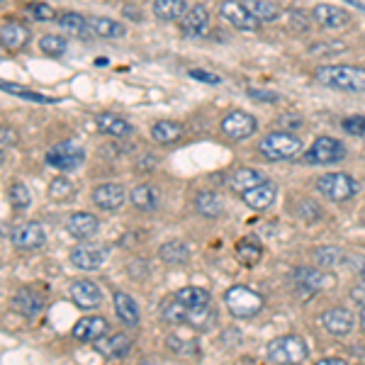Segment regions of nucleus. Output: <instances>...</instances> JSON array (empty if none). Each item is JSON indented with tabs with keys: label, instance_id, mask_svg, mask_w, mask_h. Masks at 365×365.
<instances>
[{
	"label": "nucleus",
	"instance_id": "f257e3e1",
	"mask_svg": "<svg viewBox=\"0 0 365 365\" xmlns=\"http://www.w3.org/2000/svg\"><path fill=\"white\" fill-rule=\"evenodd\" d=\"M317 81L327 88L344 93H365V68L341 63V66H319Z\"/></svg>",
	"mask_w": 365,
	"mask_h": 365
},
{
	"label": "nucleus",
	"instance_id": "f03ea898",
	"mask_svg": "<svg viewBox=\"0 0 365 365\" xmlns=\"http://www.w3.org/2000/svg\"><path fill=\"white\" fill-rule=\"evenodd\" d=\"M268 358L278 365H302L307 361V344L304 339L295 336V334H287V336H278L268 344Z\"/></svg>",
	"mask_w": 365,
	"mask_h": 365
},
{
	"label": "nucleus",
	"instance_id": "7ed1b4c3",
	"mask_svg": "<svg viewBox=\"0 0 365 365\" xmlns=\"http://www.w3.org/2000/svg\"><path fill=\"white\" fill-rule=\"evenodd\" d=\"M225 304L237 319H251V317H256L263 309V297L246 285H234L227 290Z\"/></svg>",
	"mask_w": 365,
	"mask_h": 365
},
{
	"label": "nucleus",
	"instance_id": "20e7f679",
	"mask_svg": "<svg viewBox=\"0 0 365 365\" xmlns=\"http://www.w3.org/2000/svg\"><path fill=\"white\" fill-rule=\"evenodd\" d=\"M263 156L268 161H290L302 151V141L290 132H270L266 139L258 146Z\"/></svg>",
	"mask_w": 365,
	"mask_h": 365
},
{
	"label": "nucleus",
	"instance_id": "39448f33",
	"mask_svg": "<svg viewBox=\"0 0 365 365\" xmlns=\"http://www.w3.org/2000/svg\"><path fill=\"white\" fill-rule=\"evenodd\" d=\"M317 190L327 200H331V202H346V200L358 195L361 185L349 173H324L317 180Z\"/></svg>",
	"mask_w": 365,
	"mask_h": 365
},
{
	"label": "nucleus",
	"instance_id": "423d86ee",
	"mask_svg": "<svg viewBox=\"0 0 365 365\" xmlns=\"http://www.w3.org/2000/svg\"><path fill=\"white\" fill-rule=\"evenodd\" d=\"M346 156V146L334 137H319L314 144L304 151L302 163L304 166H327V163H336Z\"/></svg>",
	"mask_w": 365,
	"mask_h": 365
},
{
	"label": "nucleus",
	"instance_id": "0eeeda50",
	"mask_svg": "<svg viewBox=\"0 0 365 365\" xmlns=\"http://www.w3.org/2000/svg\"><path fill=\"white\" fill-rule=\"evenodd\" d=\"M86 161V151L81 149L76 141H58L46 151V166L56 168V170H76L81 168Z\"/></svg>",
	"mask_w": 365,
	"mask_h": 365
},
{
	"label": "nucleus",
	"instance_id": "6e6552de",
	"mask_svg": "<svg viewBox=\"0 0 365 365\" xmlns=\"http://www.w3.org/2000/svg\"><path fill=\"white\" fill-rule=\"evenodd\" d=\"M222 132L234 141H244L258 132V122L256 117L244 113V110H234L222 120Z\"/></svg>",
	"mask_w": 365,
	"mask_h": 365
},
{
	"label": "nucleus",
	"instance_id": "1a4fd4ad",
	"mask_svg": "<svg viewBox=\"0 0 365 365\" xmlns=\"http://www.w3.org/2000/svg\"><path fill=\"white\" fill-rule=\"evenodd\" d=\"M220 15H222V20L229 22L232 27L241 29V32H256L258 25H261V22L249 13V8H246L244 3H239V0H225V3L220 5Z\"/></svg>",
	"mask_w": 365,
	"mask_h": 365
},
{
	"label": "nucleus",
	"instance_id": "9d476101",
	"mask_svg": "<svg viewBox=\"0 0 365 365\" xmlns=\"http://www.w3.org/2000/svg\"><path fill=\"white\" fill-rule=\"evenodd\" d=\"M13 244L22 251H37L46 244V232L39 222H25V225H17L10 234Z\"/></svg>",
	"mask_w": 365,
	"mask_h": 365
},
{
	"label": "nucleus",
	"instance_id": "9b49d317",
	"mask_svg": "<svg viewBox=\"0 0 365 365\" xmlns=\"http://www.w3.org/2000/svg\"><path fill=\"white\" fill-rule=\"evenodd\" d=\"M68 295L78 309H96L103 302V290L93 280H76L71 285Z\"/></svg>",
	"mask_w": 365,
	"mask_h": 365
},
{
	"label": "nucleus",
	"instance_id": "f8f14e48",
	"mask_svg": "<svg viewBox=\"0 0 365 365\" xmlns=\"http://www.w3.org/2000/svg\"><path fill=\"white\" fill-rule=\"evenodd\" d=\"M125 200H127V192L120 182H103V185H98L96 190H93V202L105 212L120 210L122 205H125Z\"/></svg>",
	"mask_w": 365,
	"mask_h": 365
},
{
	"label": "nucleus",
	"instance_id": "ddd939ff",
	"mask_svg": "<svg viewBox=\"0 0 365 365\" xmlns=\"http://www.w3.org/2000/svg\"><path fill=\"white\" fill-rule=\"evenodd\" d=\"M105 261H108V249L103 246L83 244L71 251V263L78 270H98Z\"/></svg>",
	"mask_w": 365,
	"mask_h": 365
},
{
	"label": "nucleus",
	"instance_id": "4468645a",
	"mask_svg": "<svg viewBox=\"0 0 365 365\" xmlns=\"http://www.w3.org/2000/svg\"><path fill=\"white\" fill-rule=\"evenodd\" d=\"M312 17H314L317 25L327 27V29H341V27H346L351 22V15L346 13L344 8H336V5H331V3L314 5V10H312Z\"/></svg>",
	"mask_w": 365,
	"mask_h": 365
},
{
	"label": "nucleus",
	"instance_id": "2eb2a0df",
	"mask_svg": "<svg viewBox=\"0 0 365 365\" xmlns=\"http://www.w3.org/2000/svg\"><path fill=\"white\" fill-rule=\"evenodd\" d=\"M108 331H110L108 319H103V317H86V319L76 322L71 336L76 341H93V344H96L98 339L108 336Z\"/></svg>",
	"mask_w": 365,
	"mask_h": 365
},
{
	"label": "nucleus",
	"instance_id": "dca6fc26",
	"mask_svg": "<svg viewBox=\"0 0 365 365\" xmlns=\"http://www.w3.org/2000/svg\"><path fill=\"white\" fill-rule=\"evenodd\" d=\"M98 217L88 215V212H73L66 220V232L78 241L93 239L98 234Z\"/></svg>",
	"mask_w": 365,
	"mask_h": 365
},
{
	"label": "nucleus",
	"instance_id": "f3484780",
	"mask_svg": "<svg viewBox=\"0 0 365 365\" xmlns=\"http://www.w3.org/2000/svg\"><path fill=\"white\" fill-rule=\"evenodd\" d=\"M292 280H295L299 292H304V295H314V292L324 290L331 278L324 275L322 270H314V268H297L295 275H292Z\"/></svg>",
	"mask_w": 365,
	"mask_h": 365
},
{
	"label": "nucleus",
	"instance_id": "a211bd4d",
	"mask_svg": "<svg viewBox=\"0 0 365 365\" xmlns=\"http://www.w3.org/2000/svg\"><path fill=\"white\" fill-rule=\"evenodd\" d=\"M207 27H210V13L205 5H192L180 22V29L185 37H202L207 32Z\"/></svg>",
	"mask_w": 365,
	"mask_h": 365
},
{
	"label": "nucleus",
	"instance_id": "6ab92c4d",
	"mask_svg": "<svg viewBox=\"0 0 365 365\" xmlns=\"http://www.w3.org/2000/svg\"><path fill=\"white\" fill-rule=\"evenodd\" d=\"M322 324L329 334H334V336H346V334H351V329H353V314L344 307H334L322 314Z\"/></svg>",
	"mask_w": 365,
	"mask_h": 365
},
{
	"label": "nucleus",
	"instance_id": "aec40b11",
	"mask_svg": "<svg viewBox=\"0 0 365 365\" xmlns=\"http://www.w3.org/2000/svg\"><path fill=\"white\" fill-rule=\"evenodd\" d=\"M129 349H132V341H129L127 334H113L108 339H98L96 341V351L100 356L110 358V361H117V358H125Z\"/></svg>",
	"mask_w": 365,
	"mask_h": 365
},
{
	"label": "nucleus",
	"instance_id": "412c9836",
	"mask_svg": "<svg viewBox=\"0 0 365 365\" xmlns=\"http://www.w3.org/2000/svg\"><path fill=\"white\" fill-rule=\"evenodd\" d=\"M241 197H244V202L249 205L251 210H268L270 205L275 202V197H278V185L270 180H263L261 185L244 192Z\"/></svg>",
	"mask_w": 365,
	"mask_h": 365
},
{
	"label": "nucleus",
	"instance_id": "4be33fe9",
	"mask_svg": "<svg viewBox=\"0 0 365 365\" xmlns=\"http://www.w3.org/2000/svg\"><path fill=\"white\" fill-rule=\"evenodd\" d=\"M13 309L20 312V314L27 317V319H34V317L44 309V297L39 295V292L29 290V287H22V290L13 297Z\"/></svg>",
	"mask_w": 365,
	"mask_h": 365
},
{
	"label": "nucleus",
	"instance_id": "5701e85b",
	"mask_svg": "<svg viewBox=\"0 0 365 365\" xmlns=\"http://www.w3.org/2000/svg\"><path fill=\"white\" fill-rule=\"evenodd\" d=\"M263 182V175L258 173V170L253 168H239L232 173V178H229V187H232L234 192H239V195H244V192L253 190V187H258Z\"/></svg>",
	"mask_w": 365,
	"mask_h": 365
},
{
	"label": "nucleus",
	"instance_id": "b1692460",
	"mask_svg": "<svg viewBox=\"0 0 365 365\" xmlns=\"http://www.w3.org/2000/svg\"><path fill=\"white\" fill-rule=\"evenodd\" d=\"M185 0H154V15L163 22H175L187 15Z\"/></svg>",
	"mask_w": 365,
	"mask_h": 365
},
{
	"label": "nucleus",
	"instance_id": "393cba45",
	"mask_svg": "<svg viewBox=\"0 0 365 365\" xmlns=\"http://www.w3.org/2000/svg\"><path fill=\"white\" fill-rule=\"evenodd\" d=\"M0 39L5 49H20L29 42V29L22 27L20 22H3L0 27Z\"/></svg>",
	"mask_w": 365,
	"mask_h": 365
},
{
	"label": "nucleus",
	"instance_id": "a878e982",
	"mask_svg": "<svg viewBox=\"0 0 365 365\" xmlns=\"http://www.w3.org/2000/svg\"><path fill=\"white\" fill-rule=\"evenodd\" d=\"M195 210L202 217L215 220V217H220L222 212H225V197H222L220 192H215V190H205V192H200V195L195 197Z\"/></svg>",
	"mask_w": 365,
	"mask_h": 365
},
{
	"label": "nucleus",
	"instance_id": "bb28decb",
	"mask_svg": "<svg viewBox=\"0 0 365 365\" xmlns=\"http://www.w3.org/2000/svg\"><path fill=\"white\" fill-rule=\"evenodd\" d=\"M129 200H132V205L141 212H154L158 205H161V195H158V190L154 185H137L132 190V195H129Z\"/></svg>",
	"mask_w": 365,
	"mask_h": 365
},
{
	"label": "nucleus",
	"instance_id": "cd10ccee",
	"mask_svg": "<svg viewBox=\"0 0 365 365\" xmlns=\"http://www.w3.org/2000/svg\"><path fill=\"white\" fill-rule=\"evenodd\" d=\"M88 22H91V32L103 39H117L127 34V27L117 20H110V17H91Z\"/></svg>",
	"mask_w": 365,
	"mask_h": 365
},
{
	"label": "nucleus",
	"instance_id": "c85d7f7f",
	"mask_svg": "<svg viewBox=\"0 0 365 365\" xmlns=\"http://www.w3.org/2000/svg\"><path fill=\"white\" fill-rule=\"evenodd\" d=\"M115 312L127 327H137L139 324V307L127 292H115Z\"/></svg>",
	"mask_w": 365,
	"mask_h": 365
},
{
	"label": "nucleus",
	"instance_id": "c756f323",
	"mask_svg": "<svg viewBox=\"0 0 365 365\" xmlns=\"http://www.w3.org/2000/svg\"><path fill=\"white\" fill-rule=\"evenodd\" d=\"M175 297H178L180 302L185 304V307H192V309L212 307V297H210V292L205 290V287H195V285L182 287V290L175 292Z\"/></svg>",
	"mask_w": 365,
	"mask_h": 365
},
{
	"label": "nucleus",
	"instance_id": "7c9ffc66",
	"mask_svg": "<svg viewBox=\"0 0 365 365\" xmlns=\"http://www.w3.org/2000/svg\"><path fill=\"white\" fill-rule=\"evenodd\" d=\"M249 8V13L256 17L258 22H273L280 17V8L270 0H241Z\"/></svg>",
	"mask_w": 365,
	"mask_h": 365
},
{
	"label": "nucleus",
	"instance_id": "2f4dec72",
	"mask_svg": "<svg viewBox=\"0 0 365 365\" xmlns=\"http://www.w3.org/2000/svg\"><path fill=\"white\" fill-rule=\"evenodd\" d=\"M151 137H154L158 144H173L182 137V125L178 122H170V120H161L151 127Z\"/></svg>",
	"mask_w": 365,
	"mask_h": 365
},
{
	"label": "nucleus",
	"instance_id": "473e14b6",
	"mask_svg": "<svg viewBox=\"0 0 365 365\" xmlns=\"http://www.w3.org/2000/svg\"><path fill=\"white\" fill-rule=\"evenodd\" d=\"M158 256H161V261L166 263H185L187 258H190V249H187L185 241H166V244L158 249Z\"/></svg>",
	"mask_w": 365,
	"mask_h": 365
},
{
	"label": "nucleus",
	"instance_id": "72a5a7b5",
	"mask_svg": "<svg viewBox=\"0 0 365 365\" xmlns=\"http://www.w3.org/2000/svg\"><path fill=\"white\" fill-rule=\"evenodd\" d=\"M98 127H100V132L113 134V137H127V134L132 132V125H129L127 120H122V117H117V115H110V113L98 117Z\"/></svg>",
	"mask_w": 365,
	"mask_h": 365
},
{
	"label": "nucleus",
	"instance_id": "f704fd0d",
	"mask_svg": "<svg viewBox=\"0 0 365 365\" xmlns=\"http://www.w3.org/2000/svg\"><path fill=\"white\" fill-rule=\"evenodd\" d=\"M56 22H58V27H61L63 32L76 34V37H83L88 29H91V22H88L86 17L78 15V13H63V15L56 17Z\"/></svg>",
	"mask_w": 365,
	"mask_h": 365
},
{
	"label": "nucleus",
	"instance_id": "c9c22d12",
	"mask_svg": "<svg viewBox=\"0 0 365 365\" xmlns=\"http://www.w3.org/2000/svg\"><path fill=\"white\" fill-rule=\"evenodd\" d=\"M161 317H163V322H170V324H185V304L175 295L166 297L161 302Z\"/></svg>",
	"mask_w": 365,
	"mask_h": 365
},
{
	"label": "nucleus",
	"instance_id": "e433bc0d",
	"mask_svg": "<svg viewBox=\"0 0 365 365\" xmlns=\"http://www.w3.org/2000/svg\"><path fill=\"white\" fill-rule=\"evenodd\" d=\"M76 187L73 182L68 178H63V175H58L49 182V200H54V202H66L68 197H73Z\"/></svg>",
	"mask_w": 365,
	"mask_h": 365
},
{
	"label": "nucleus",
	"instance_id": "4c0bfd02",
	"mask_svg": "<svg viewBox=\"0 0 365 365\" xmlns=\"http://www.w3.org/2000/svg\"><path fill=\"white\" fill-rule=\"evenodd\" d=\"M8 200L15 210H27L29 205H32V192H29V187L25 182H13V185L8 187Z\"/></svg>",
	"mask_w": 365,
	"mask_h": 365
},
{
	"label": "nucleus",
	"instance_id": "58836bf2",
	"mask_svg": "<svg viewBox=\"0 0 365 365\" xmlns=\"http://www.w3.org/2000/svg\"><path fill=\"white\" fill-rule=\"evenodd\" d=\"M237 256L246 263V266H253V263L261 261L263 249H261L258 244H253L251 239H244V241H241V244L237 246Z\"/></svg>",
	"mask_w": 365,
	"mask_h": 365
},
{
	"label": "nucleus",
	"instance_id": "ea45409f",
	"mask_svg": "<svg viewBox=\"0 0 365 365\" xmlns=\"http://www.w3.org/2000/svg\"><path fill=\"white\" fill-rule=\"evenodd\" d=\"M3 91H5V93H13V96H17V98L32 100V103H46V105H49V103H56V98L42 96V93H34V91H27V88L15 86V83H8V81L3 83Z\"/></svg>",
	"mask_w": 365,
	"mask_h": 365
},
{
	"label": "nucleus",
	"instance_id": "a19ab883",
	"mask_svg": "<svg viewBox=\"0 0 365 365\" xmlns=\"http://www.w3.org/2000/svg\"><path fill=\"white\" fill-rule=\"evenodd\" d=\"M314 258L322 268H334V266H341L344 263V253L334 246H324V249H317L314 251Z\"/></svg>",
	"mask_w": 365,
	"mask_h": 365
},
{
	"label": "nucleus",
	"instance_id": "79ce46f5",
	"mask_svg": "<svg viewBox=\"0 0 365 365\" xmlns=\"http://www.w3.org/2000/svg\"><path fill=\"white\" fill-rule=\"evenodd\" d=\"M39 46H42V51L49 56H63L68 44H66V39L58 37V34H44V37L39 39Z\"/></svg>",
	"mask_w": 365,
	"mask_h": 365
},
{
	"label": "nucleus",
	"instance_id": "37998d69",
	"mask_svg": "<svg viewBox=\"0 0 365 365\" xmlns=\"http://www.w3.org/2000/svg\"><path fill=\"white\" fill-rule=\"evenodd\" d=\"M166 346L178 356H195L197 353V346L192 341H182L178 336H166Z\"/></svg>",
	"mask_w": 365,
	"mask_h": 365
},
{
	"label": "nucleus",
	"instance_id": "c03bdc74",
	"mask_svg": "<svg viewBox=\"0 0 365 365\" xmlns=\"http://www.w3.org/2000/svg\"><path fill=\"white\" fill-rule=\"evenodd\" d=\"M341 127H344L349 134H353V137H365V117L363 115L346 117V120L341 122Z\"/></svg>",
	"mask_w": 365,
	"mask_h": 365
},
{
	"label": "nucleus",
	"instance_id": "a18cd8bd",
	"mask_svg": "<svg viewBox=\"0 0 365 365\" xmlns=\"http://www.w3.org/2000/svg\"><path fill=\"white\" fill-rule=\"evenodd\" d=\"M297 215L302 217L304 222H309V225H312V222H317L322 217V210L317 207L312 200H302V202H299V207H297Z\"/></svg>",
	"mask_w": 365,
	"mask_h": 365
},
{
	"label": "nucleus",
	"instance_id": "49530a36",
	"mask_svg": "<svg viewBox=\"0 0 365 365\" xmlns=\"http://www.w3.org/2000/svg\"><path fill=\"white\" fill-rule=\"evenodd\" d=\"M29 13H32L34 20H42V22H49V20H54V17H56L54 8H51V5H46V3L32 5V8H29Z\"/></svg>",
	"mask_w": 365,
	"mask_h": 365
},
{
	"label": "nucleus",
	"instance_id": "de8ad7c7",
	"mask_svg": "<svg viewBox=\"0 0 365 365\" xmlns=\"http://www.w3.org/2000/svg\"><path fill=\"white\" fill-rule=\"evenodd\" d=\"M278 122H280L282 132H287V129H302L304 125V120L299 115H282Z\"/></svg>",
	"mask_w": 365,
	"mask_h": 365
},
{
	"label": "nucleus",
	"instance_id": "09e8293b",
	"mask_svg": "<svg viewBox=\"0 0 365 365\" xmlns=\"http://www.w3.org/2000/svg\"><path fill=\"white\" fill-rule=\"evenodd\" d=\"M190 76L195 81H202V83H210V86H220L222 83V78L217 73H210V71H190Z\"/></svg>",
	"mask_w": 365,
	"mask_h": 365
},
{
	"label": "nucleus",
	"instance_id": "8fccbe9b",
	"mask_svg": "<svg viewBox=\"0 0 365 365\" xmlns=\"http://www.w3.org/2000/svg\"><path fill=\"white\" fill-rule=\"evenodd\" d=\"M249 96L253 100H263V103H278V100H280L278 93H273V91H258V88H251Z\"/></svg>",
	"mask_w": 365,
	"mask_h": 365
},
{
	"label": "nucleus",
	"instance_id": "3c124183",
	"mask_svg": "<svg viewBox=\"0 0 365 365\" xmlns=\"http://www.w3.org/2000/svg\"><path fill=\"white\" fill-rule=\"evenodd\" d=\"M351 299L356 304H361V307H365V280H361L358 285L351 287Z\"/></svg>",
	"mask_w": 365,
	"mask_h": 365
},
{
	"label": "nucleus",
	"instance_id": "603ef678",
	"mask_svg": "<svg viewBox=\"0 0 365 365\" xmlns=\"http://www.w3.org/2000/svg\"><path fill=\"white\" fill-rule=\"evenodd\" d=\"M0 134H3V146H5V149H8V146H15L17 134H15L8 125H3V129H0Z\"/></svg>",
	"mask_w": 365,
	"mask_h": 365
},
{
	"label": "nucleus",
	"instance_id": "864d4df0",
	"mask_svg": "<svg viewBox=\"0 0 365 365\" xmlns=\"http://www.w3.org/2000/svg\"><path fill=\"white\" fill-rule=\"evenodd\" d=\"M317 365H349V363H346L344 358L329 356V358H322V361H317Z\"/></svg>",
	"mask_w": 365,
	"mask_h": 365
},
{
	"label": "nucleus",
	"instance_id": "5fc2aeb1",
	"mask_svg": "<svg viewBox=\"0 0 365 365\" xmlns=\"http://www.w3.org/2000/svg\"><path fill=\"white\" fill-rule=\"evenodd\" d=\"M358 319H361V329L365 331V307L361 309V317H358Z\"/></svg>",
	"mask_w": 365,
	"mask_h": 365
}]
</instances>
